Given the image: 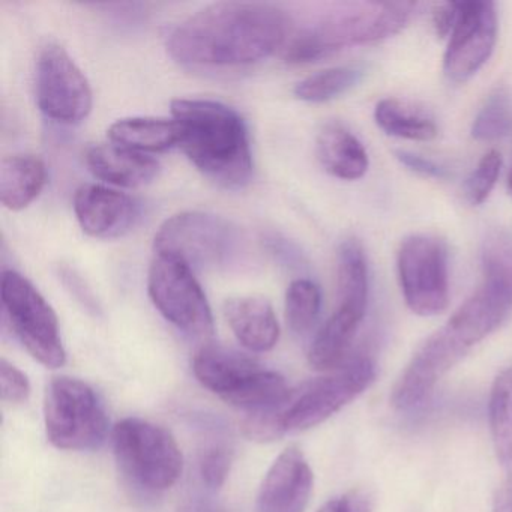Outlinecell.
Segmentation results:
<instances>
[{
    "instance_id": "1",
    "label": "cell",
    "mask_w": 512,
    "mask_h": 512,
    "mask_svg": "<svg viewBox=\"0 0 512 512\" xmlns=\"http://www.w3.org/2000/svg\"><path fill=\"white\" fill-rule=\"evenodd\" d=\"M290 31V17L274 5L218 2L179 23L167 50L187 67H245L284 49Z\"/></svg>"
},
{
    "instance_id": "2",
    "label": "cell",
    "mask_w": 512,
    "mask_h": 512,
    "mask_svg": "<svg viewBox=\"0 0 512 512\" xmlns=\"http://www.w3.org/2000/svg\"><path fill=\"white\" fill-rule=\"evenodd\" d=\"M179 145L209 181L242 190L253 178V154L244 119L232 107L211 100L179 98L172 103Z\"/></svg>"
},
{
    "instance_id": "3",
    "label": "cell",
    "mask_w": 512,
    "mask_h": 512,
    "mask_svg": "<svg viewBox=\"0 0 512 512\" xmlns=\"http://www.w3.org/2000/svg\"><path fill=\"white\" fill-rule=\"evenodd\" d=\"M416 11L413 2L365 4L355 10L337 11L316 25L290 35L284 61L310 64L349 46L377 43L400 34Z\"/></svg>"
},
{
    "instance_id": "4",
    "label": "cell",
    "mask_w": 512,
    "mask_h": 512,
    "mask_svg": "<svg viewBox=\"0 0 512 512\" xmlns=\"http://www.w3.org/2000/svg\"><path fill=\"white\" fill-rule=\"evenodd\" d=\"M193 371L202 386L248 413L274 409L292 391L277 371L266 370L244 353L212 344L194 355Z\"/></svg>"
},
{
    "instance_id": "5",
    "label": "cell",
    "mask_w": 512,
    "mask_h": 512,
    "mask_svg": "<svg viewBox=\"0 0 512 512\" xmlns=\"http://www.w3.org/2000/svg\"><path fill=\"white\" fill-rule=\"evenodd\" d=\"M376 364L365 355L347 359L328 376L292 389L280 406L269 409L281 436L305 431L328 421L347 404L364 394L376 379Z\"/></svg>"
},
{
    "instance_id": "6",
    "label": "cell",
    "mask_w": 512,
    "mask_h": 512,
    "mask_svg": "<svg viewBox=\"0 0 512 512\" xmlns=\"http://www.w3.org/2000/svg\"><path fill=\"white\" fill-rule=\"evenodd\" d=\"M112 440L122 472L139 487L148 491L169 490L181 478V448L172 433L161 425L127 418L113 428Z\"/></svg>"
},
{
    "instance_id": "7",
    "label": "cell",
    "mask_w": 512,
    "mask_h": 512,
    "mask_svg": "<svg viewBox=\"0 0 512 512\" xmlns=\"http://www.w3.org/2000/svg\"><path fill=\"white\" fill-rule=\"evenodd\" d=\"M47 439L64 451L100 448L109 433V418L97 392L79 379L56 377L44 401Z\"/></svg>"
},
{
    "instance_id": "8",
    "label": "cell",
    "mask_w": 512,
    "mask_h": 512,
    "mask_svg": "<svg viewBox=\"0 0 512 512\" xmlns=\"http://www.w3.org/2000/svg\"><path fill=\"white\" fill-rule=\"evenodd\" d=\"M2 305L8 323L25 349L47 368H59L67 361L59 320L40 290L22 274H2Z\"/></svg>"
},
{
    "instance_id": "9",
    "label": "cell",
    "mask_w": 512,
    "mask_h": 512,
    "mask_svg": "<svg viewBox=\"0 0 512 512\" xmlns=\"http://www.w3.org/2000/svg\"><path fill=\"white\" fill-rule=\"evenodd\" d=\"M155 308L173 326L194 338L214 334V316L193 268L172 254L155 253L148 275Z\"/></svg>"
},
{
    "instance_id": "10",
    "label": "cell",
    "mask_w": 512,
    "mask_h": 512,
    "mask_svg": "<svg viewBox=\"0 0 512 512\" xmlns=\"http://www.w3.org/2000/svg\"><path fill=\"white\" fill-rule=\"evenodd\" d=\"M397 272L404 302L422 317L442 314L449 305L448 247L433 235H412L398 248Z\"/></svg>"
},
{
    "instance_id": "11",
    "label": "cell",
    "mask_w": 512,
    "mask_h": 512,
    "mask_svg": "<svg viewBox=\"0 0 512 512\" xmlns=\"http://www.w3.org/2000/svg\"><path fill=\"white\" fill-rule=\"evenodd\" d=\"M235 227L208 212L188 211L164 221L155 235V253L172 254L191 268L226 265L238 247Z\"/></svg>"
},
{
    "instance_id": "12",
    "label": "cell",
    "mask_w": 512,
    "mask_h": 512,
    "mask_svg": "<svg viewBox=\"0 0 512 512\" xmlns=\"http://www.w3.org/2000/svg\"><path fill=\"white\" fill-rule=\"evenodd\" d=\"M35 95L41 112L65 125L85 121L94 104L88 79L67 50L58 44H49L38 56Z\"/></svg>"
},
{
    "instance_id": "13",
    "label": "cell",
    "mask_w": 512,
    "mask_h": 512,
    "mask_svg": "<svg viewBox=\"0 0 512 512\" xmlns=\"http://www.w3.org/2000/svg\"><path fill=\"white\" fill-rule=\"evenodd\" d=\"M497 13L493 2H460L457 23L443 56V74L452 83H466L493 55L497 43Z\"/></svg>"
},
{
    "instance_id": "14",
    "label": "cell",
    "mask_w": 512,
    "mask_h": 512,
    "mask_svg": "<svg viewBox=\"0 0 512 512\" xmlns=\"http://www.w3.org/2000/svg\"><path fill=\"white\" fill-rule=\"evenodd\" d=\"M467 350L446 331L437 329L410 358L392 388L391 404L400 412L421 406L437 383L467 355Z\"/></svg>"
},
{
    "instance_id": "15",
    "label": "cell",
    "mask_w": 512,
    "mask_h": 512,
    "mask_svg": "<svg viewBox=\"0 0 512 512\" xmlns=\"http://www.w3.org/2000/svg\"><path fill=\"white\" fill-rule=\"evenodd\" d=\"M74 212L86 235L115 239L133 229L139 217V206L121 191L104 185L86 184L76 191Z\"/></svg>"
},
{
    "instance_id": "16",
    "label": "cell",
    "mask_w": 512,
    "mask_h": 512,
    "mask_svg": "<svg viewBox=\"0 0 512 512\" xmlns=\"http://www.w3.org/2000/svg\"><path fill=\"white\" fill-rule=\"evenodd\" d=\"M314 475L301 449L278 455L257 497V512H304L313 493Z\"/></svg>"
},
{
    "instance_id": "17",
    "label": "cell",
    "mask_w": 512,
    "mask_h": 512,
    "mask_svg": "<svg viewBox=\"0 0 512 512\" xmlns=\"http://www.w3.org/2000/svg\"><path fill=\"white\" fill-rule=\"evenodd\" d=\"M86 164L95 178L124 188L145 187L160 172V164L154 158L115 143L89 148Z\"/></svg>"
},
{
    "instance_id": "18",
    "label": "cell",
    "mask_w": 512,
    "mask_h": 512,
    "mask_svg": "<svg viewBox=\"0 0 512 512\" xmlns=\"http://www.w3.org/2000/svg\"><path fill=\"white\" fill-rule=\"evenodd\" d=\"M224 316L235 337L251 352H269L277 346L280 325L271 302L260 296H238L224 304Z\"/></svg>"
},
{
    "instance_id": "19",
    "label": "cell",
    "mask_w": 512,
    "mask_h": 512,
    "mask_svg": "<svg viewBox=\"0 0 512 512\" xmlns=\"http://www.w3.org/2000/svg\"><path fill=\"white\" fill-rule=\"evenodd\" d=\"M512 313L511 305L479 287L443 325V328L467 350L493 334Z\"/></svg>"
},
{
    "instance_id": "20",
    "label": "cell",
    "mask_w": 512,
    "mask_h": 512,
    "mask_svg": "<svg viewBox=\"0 0 512 512\" xmlns=\"http://www.w3.org/2000/svg\"><path fill=\"white\" fill-rule=\"evenodd\" d=\"M365 313V308L338 304L332 316L317 332L308 352V362L314 370L334 371L347 361Z\"/></svg>"
},
{
    "instance_id": "21",
    "label": "cell",
    "mask_w": 512,
    "mask_h": 512,
    "mask_svg": "<svg viewBox=\"0 0 512 512\" xmlns=\"http://www.w3.org/2000/svg\"><path fill=\"white\" fill-rule=\"evenodd\" d=\"M317 157L329 175L358 181L367 173L370 160L364 145L344 125L329 122L317 136Z\"/></svg>"
},
{
    "instance_id": "22",
    "label": "cell",
    "mask_w": 512,
    "mask_h": 512,
    "mask_svg": "<svg viewBox=\"0 0 512 512\" xmlns=\"http://www.w3.org/2000/svg\"><path fill=\"white\" fill-rule=\"evenodd\" d=\"M47 167L35 155H11L0 164V202L10 211L28 208L46 187Z\"/></svg>"
},
{
    "instance_id": "23",
    "label": "cell",
    "mask_w": 512,
    "mask_h": 512,
    "mask_svg": "<svg viewBox=\"0 0 512 512\" xmlns=\"http://www.w3.org/2000/svg\"><path fill=\"white\" fill-rule=\"evenodd\" d=\"M109 137L115 145L142 152H164L179 145V128L175 119L124 118L109 128Z\"/></svg>"
},
{
    "instance_id": "24",
    "label": "cell",
    "mask_w": 512,
    "mask_h": 512,
    "mask_svg": "<svg viewBox=\"0 0 512 512\" xmlns=\"http://www.w3.org/2000/svg\"><path fill=\"white\" fill-rule=\"evenodd\" d=\"M377 127L398 139L431 142L439 134L436 122L424 110L397 98H385L374 109Z\"/></svg>"
},
{
    "instance_id": "25",
    "label": "cell",
    "mask_w": 512,
    "mask_h": 512,
    "mask_svg": "<svg viewBox=\"0 0 512 512\" xmlns=\"http://www.w3.org/2000/svg\"><path fill=\"white\" fill-rule=\"evenodd\" d=\"M488 419L497 460L508 473V481H512V365L494 379Z\"/></svg>"
},
{
    "instance_id": "26",
    "label": "cell",
    "mask_w": 512,
    "mask_h": 512,
    "mask_svg": "<svg viewBox=\"0 0 512 512\" xmlns=\"http://www.w3.org/2000/svg\"><path fill=\"white\" fill-rule=\"evenodd\" d=\"M338 304L365 308L368 304V263L364 247L358 239H347L340 245L337 260Z\"/></svg>"
},
{
    "instance_id": "27",
    "label": "cell",
    "mask_w": 512,
    "mask_h": 512,
    "mask_svg": "<svg viewBox=\"0 0 512 512\" xmlns=\"http://www.w3.org/2000/svg\"><path fill=\"white\" fill-rule=\"evenodd\" d=\"M485 290L512 307V238L494 232L485 238L481 251Z\"/></svg>"
},
{
    "instance_id": "28",
    "label": "cell",
    "mask_w": 512,
    "mask_h": 512,
    "mask_svg": "<svg viewBox=\"0 0 512 512\" xmlns=\"http://www.w3.org/2000/svg\"><path fill=\"white\" fill-rule=\"evenodd\" d=\"M362 77L364 73L359 68H328L301 80L293 89V94L305 103H328L355 88Z\"/></svg>"
},
{
    "instance_id": "29",
    "label": "cell",
    "mask_w": 512,
    "mask_h": 512,
    "mask_svg": "<svg viewBox=\"0 0 512 512\" xmlns=\"http://www.w3.org/2000/svg\"><path fill=\"white\" fill-rule=\"evenodd\" d=\"M322 310V292L314 281L298 278L286 292V320L295 334H307L316 325Z\"/></svg>"
},
{
    "instance_id": "30",
    "label": "cell",
    "mask_w": 512,
    "mask_h": 512,
    "mask_svg": "<svg viewBox=\"0 0 512 512\" xmlns=\"http://www.w3.org/2000/svg\"><path fill=\"white\" fill-rule=\"evenodd\" d=\"M512 133V101L497 89L485 101L472 125V137L479 142H494Z\"/></svg>"
},
{
    "instance_id": "31",
    "label": "cell",
    "mask_w": 512,
    "mask_h": 512,
    "mask_svg": "<svg viewBox=\"0 0 512 512\" xmlns=\"http://www.w3.org/2000/svg\"><path fill=\"white\" fill-rule=\"evenodd\" d=\"M500 169H502V155L491 149L479 160L478 166L470 173L464 185V194L470 205H482L490 197L499 179Z\"/></svg>"
},
{
    "instance_id": "32",
    "label": "cell",
    "mask_w": 512,
    "mask_h": 512,
    "mask_svg": "<svg viewBox=\"0 0 512 512\" xmlns=\"http://www.w3.org/2000/svg\"><path fill=\"white\" fill-rule=\"evenodd\" d=\"M232 466V452L227 446H209L200 458V476L209 488L223 487Z\"/></svg>"
},
{
    "instance_id": "33",
    "label": "cell",
    "mask_w": 512,
    "mask_h": 512,
    "mask_svg": "<svg viewBox=\"0 0 512 512\" xmlns=\"http://www.w3.org/2000/svg\"><path fill=\"white\" fill-rule=\"evenodd\" d=\"M0 394L5 403L22 404L31 395V383L23 371L7 359L0 361Z\"/></svg>"
},
{
    "instance_id": "34",
    "label": "cell",
    "mask_w": 512,
    "mask_h": 512,
    "mask_svg": "<svg viewBox=\"0 0 512 512\" xmlns=\"http://www.w3.org/2000/svg\"><path fill=\"white\" fill-rule=\"evenodd\" d=\"M373 502L365 491L352 490L328 500L317 512H371Z\"/></svg>"
},
{
    "instance_id": "35",
    "label": "cell",
    "mask_w": 512,
    "mask_h": 512,
    "mask_svg": "<svg viewBox=\"0 0 512 512\" xmlns=\"http://www.w3.org/2000/svg\"><path fill=\"white\" fill-rule=\"evenodd\" d=\"M395 157L407 170L422 176V178H449L448 170L445 167L439 166V164L428 160V158L421 157V155L413 154V152L409 151H397L395 152Z\"/></svg>"
},
{
    "instance_id": "36",
    "label": "cell",
    "mask_w": 512,
    "mask_h": 512,
    "mask_svg": "<svg viewBox=\"0 0 512 512\" xmlns=\"http://www.w3.org/2000/svg\"><path fill=\"white\" fill-rule=\"evenodd\" d=\"M458 7L460 2H446V4L437 5L433 10V28L437 37L449 38L457 23Z\"/></svg>"
},
{
    "instance_id": "37",
    "label": "cell",
    "mask_w": 512,
    "mask_h": 512,
    "mask_svg": "<svg viewBox=\"0 0 512 512\" xmlns=\"http://www.w3.org/2000/svg\"><path fill=\"white\" fill-rule=\"evenodd\" d=\"M493 512H512V481L497 488L493 497Z\"/></svg>"
},
{
    "instance_id": "38",
    "label": "cell",
    "mask_w": 512,
    "mask_h": 512,
    "mask_svg": "<svg viewBox=\"0 0 512 512\" xmlns=\"http://www.w3.org/2000/svg\"><path fill=\"white\" fill-rule=\"evenodd\" d=\"M184 512H218L214 506L208 505V503L196 502L191 503Z\"/></svg>"
},
{
    "instance_id": "39",
    "label": "cell",
    "mask_w": 512,
    "mask_h": 512,
    "mask_svg": "<svg viewBox=\"0 0 512 512\" xmlns=\"http://www.w3.org/2000/svg\"><path fill=\"white\" fill-rule=\"evenodd\" d=\"M508 191H509V194H511V196H512V166H511V170H509V175H508Z\"/></svg>"
}]
</instances>
